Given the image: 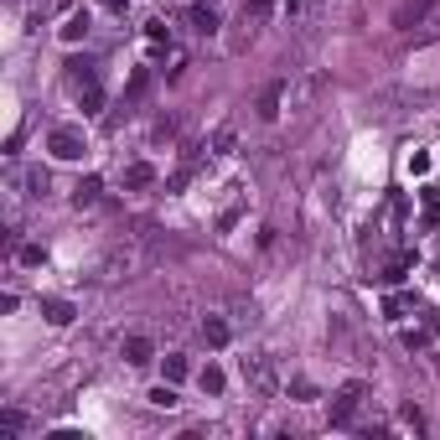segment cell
<instances>
[{
    "label": "cell",
    "mask_w": 440,
    "mask_h": 440,
    "mask_svg": "<svg viewBox=\"0 0 440 440\" xmlns=\"http://www.w3.org/2000/svg\"><path fill=\"white\" fill-rule=\"evenodd\" d=\"M409 177H430V156H425V151L409 156Z\"/></svg>",
    "instance_id": "603a6c76"
},
{
    "label": "cell",
    "mask_w": 440,
    "mask_h": 440,
    "mask_svg": "<svg viewBox=\"0 0 440 440\" xmlns=\"http://www.w3.org/2000/svg\"><path fill=\"white\" fill-rule=\"evenodd\" d=\"M430 6H435V0H399V6H394V26H420Z\"/></svg>",
    "instance_id": "5b68a950"
},
{
    "label": "cell",
    "mask_w": 440,
    "mask_h": 440,
    "mask_svg": "<svg viewBox=\"0 0 440 440\" xmlns=\"http://www.w3.org/2000/svg\"><path fill=\"white\" fill-rule=\"evenodd\" d=\"M404 311H409V301H404V296H389V301H383V316H389V322H399Z\"/></svg>",
    "instance_id": "7402d4cb"
},
{
    "label": "cell",
    "mask_w": 440,
    "mask_h": 440,
    "mask_svg": "<svg viewBox=\"0 0 440 440\" xmlns=\"http://www.w3.org/2000/svg\"><path fill=\"white\" fill-rule=\"evenodd\" d=\"M47 151L57 156V161H83V151H88V135L78 125H57L47 135Z\"/></svg>",
    "instance_id": "3957f363"
},
{
    "label": "cell",
    "mask_w": 440,
    "mask_h": 440,
    "mask_svg": "<svg viewBox=\"0 0 440 440\" xmlns=\"http://www.w3.org/2000/svg\"><path fill=\"white\" fill-rule=\"evenodd\" d=\"M99 192H104V181L99 177H83V181L73 186V202L78 207H93V202H99Z\"/></svg>",
    "instance_id": "7c38bea8"
},
{
    "label": "cell",
    "mask_w": 440,
    "mask_h": 440,
    "mask_svg": "<svg viewBox=\"0 0 440 440\" xmlns=\"http://www.w3.org/2000/svg\"><path fill=\"white\" fill-rule=\"evenodd\" d=\"M57 36H62V42H83V36H88V11H73V16L57 26Z\"/></svg>",
    "instance_id": "30bf717a"
},
{
    "label": "cell",
    "mask_w": 440,
    "mask_h": 440,
    "mask_svg": "<svg viewBox=\"0 0 440 440\" xmlns=\"http://www.w3.org/2000/svg\"><path fill=\"white\" fill-rule=\"evenodd\" d=\"M156 181V166L151 161H135V166H125V186L135 192V186H151Z\"/></svg>",
    "instance_id": "4fadbf2b"
},
{
    "label": "cell",
    "mask_w": 440,
    "mask_h": 440,
    "mask_svg": "<svg viewBox=\"0 0 440 440\" xmlns=\"http://www.w3.org/2000/svg\"><path fill=\"white\" fill-rule=\"evenodd\" d=\"M290 394H296V399H316V389H311L305 378H296V383H290Z\"/></svg>",
    "instance_id": "d4e9b609"
},
{
    "label": "cell",
    "mask_w": 440,
    "mask_h": 440,
    "mask_svg": "<svg viewBox=\"0 0 440 440\" xmlns=\"http://www.w3.org/2000/svg\"><path fill=\"white\" fill-rule=\"evenodd\" d=\"M145 36H151V47H171V32H166L161 21H151V26H145Z\"/></svg>",
    "instance_id": "44dd1931"
},
{
    "label": "cell",
    "mask_w": 440,
    "mask_h": 440,
    "mask_svg": "<svg viewBox=\"0 0 440 440\" xmlns=\"http://www.w3.org/2000/svg\"><path fill=\"white\" fill-rule=\"evenodd\" d=\"M161 373H166V383H181L192 368H186V357H181V352H166V357H161Z\"/></svg>",
    "instance_id": "9a60e30c"
},
{
    "label": "cell",
    "mask_w": 440,
    "mask_h": 440,
    "mask_svg": "<svg viewBox=\"0 0 440 440\" xmlns=\"http://www.w3.org/2000/svg\"><path fill=\"white\" fill-rule=\"evenodd\" d=\"M42 316H47L52 326H68L78 311H73V301H57V296H52V301H42Z\"/></svg>",
    "instance_id": "8fae6325"
},
{
    "label": "cell",
    "mask_w": 440,
    "mask_h": 440,
    "mask_svg": "<svg viewBox=\"0 0 440 440\" xmlns=\"http://www.w3.org/2000/svg\"><path fill=\"white\" fill-rule=\"evenodd\" d=\"M145 83H151V78H145V68H140L135 78H130V99H140V93H145Z\"/></svg>",
    "instance_id": "cb8c5ba5"
},
{
    "label": "cell",
    "mask_w": 440,
    "mask_h": 440,
    "mask_svg": "<svg viewBox=\"0 0 440 440\" xmlns=\"http://www.w3.org/2000/svg\"><path fill=\"white\" fill-rule=\"evenodd\" d=\"M156 357V348H151V337H125V363H135V368H145Z\"/></svg>",
    "instance_id": "9c48e42d"
},
{
    "label": "cell",
    "mask_w": 440,
    "mask_h": 440,
    "mask_svg": "<svg viewBox=\"0 0 440 440\" xmlns=\"http://www.w3.org/2000/svg\"><path fill=\"white\" fill-rule=\"evenodd\" d=\"M228 337H233V331H228V322H223V316H207V322H202V342H207L212 352L228 348Z\"/></svg>",
    "instance_id": "52a82bcc"
},
{
    "label": "cell",
    "mask_w": 440,
    "mask_h": 440,
    "mask_svg": "<svg viewBox=\"0 0 440 440\" xmlns=\"http://www.w3.org/2000/svg\"><path fill=\"white\" fill-rule=\"evenodd\" d=\"M280 99H285V83H264V93H259V119H280Z\"/></svg>",
    "instance_id": "8992f818"
},
{
    "label": "cell",
    "mask_w": 440,
    "mask_h": 440,
    "mask_svg": "<svg viewBox=\"0 0 440 440\" xmlns=\"http://www.w3.org/2000/svg\"><path fill=\"white\" fill-rule=\"evenodd\" d=\"M197 383H202V394H223V383H228V378H223L218 363H207L202 373H197Z\"/></svg>",
    "instance_id": "e0dca14e"
},
{
    "label": "cell",
    "mask_w": 440,
    "mask_h": 440,
    "mask_svg": "<svg viewBox=\"0 0 440 440\" xmlns=\"http://www.w3.org/2000/svg\"><path fill=\"white\" fill-rule=\"evenodd\" d=\"M420 218H425V228H435V223H440V197L430 192V186L420 192Z\"/></svg>",
    "instance_id": "2e32d148"
},
{
    "label": "cell",
    "mask_w": 440,
    "mask_h": 440,
    "mask_svg": "<svg viewBox=\"0 0 440 440\" xmlns=\"http://www.w3.org/2000/svg\"><path fill=\"white\" fill-rule=\"evenodd\" d=\"M16 259L26 264V270H36V264H42V244H21V249H16Z\"/></svg>",
    "instance_id": "ffe728a7"
},
{
    "label": "cell",
    "mask_w": 440,
    "mask_h": 440,
    "mask_svg": "<svg viewBox=\"0 0 440 440\" xmlns=\"http://www.w3.org/2000/svg\"><path fill=\"white\" fill-rule=\"evenodd\" d=\"M270 16H275V0H244V26L249 32H259Z\"/></svg>",
    "instance_id": "ba28073f"
},
{
    "label": "cell",
    "mask_w": 440,
    "mask_h": 440,
    "mask_svg": "<svg viewBox=\"0 0 440 440\" xmlns=\"http://www.w3.org/2000/svg\"><path fill=\"white\" fill-rule=\"evenodd\" d=\"M68 88L83 99V114H99L104 109V88H99V73H93L88 57H68Z\"/></svg>",
    "instance_id": "6da1fadb"
},
{
    "label": "cell",
    "mask_w": 440,
    "mask_h": 440,
    "mask_svg": "<svg viewBox=\"0 0 440 440\" xmlns=\"http://www.w3.org/2000/svg\"><path fill=\"white\" fill-rule=\"evenodd\" d=\"M409 270H415V254H399V259L389 264V270H383V280H389V285H399V280H404Z\"/></svg>",
    "instance_id": "d6986e66"
},
{
    "label": "cell",
    "mask_w": 440,
    "mask_h": 440,
    "mask_svg": "<svg viewBox=\"0 0 440 440\" xmlns=\"http://www.w3.org/2000/svg\"><path fill=\"white\" fill-rule=\"evenodd\" d=\"M192 26H197L202 36H212V32H218V11H212V0H202V6L192 11Z\"/></svg>",
    "instance_id": "5bb4252c"
},
{
    "label": "cell",
    "mask_w": 440,
    "mask_h": 440,
    "mask_svg": "<svg viewBox=\"0 0 440 440\" xmlns=\"http://www.w3.org/2000/svg\"><path fill=\"white\" fill-rule=\"evenodd\" d=\"M305 6H311V0H290V11H305Z\"/></svg>",
    "instance_id": "4316f807"
},
{
    "label": "cell",
    "mask_w": 440,
    "mask_h": 440,
    "mask_svg": "<svg viewBox=\"0 0 440 440\" xmlns=\"http://www.w3.org/2000/svg\"><path fill=\"white\" fill-rule=\"evenodd\" d=\"M244 378L254 383L259 394H275V363L270 357H244Z\"/></svg>",
    "instance_id": "277c9868"
},
{
    "label": "cell",
    "mask_w": 440,
    "mask_h": 440,
    "mask_svg": "<svg viewBox=\"0 0 440 440\" xmlns=\"http://www.w3.org/2000/svg\"><path fill=\"white\" fill-rule=\"evenodd\" d=\"M151 404H156V409H177V404H181V399H177V383H156V389H151Z\"/></svg>",
    "instance_id": "ac0fdd59"
},
{
    "label": "cell",
    "mask_w": 440,
    "mask_h": 440,
    "mask_svg": "<svg viewBox=\"0 0 440 440\" xmlns=\"http://www.w3.org/2000/svg\"><path fill=\"white\" fill-rule=\"evenodd\" d=\"M363 399H368V383H342L337 389V399H331V425H337V430H348V425L357 420V409H363Z\"/></svg>",
    "instance_id": "7a4b0ae2"
},
{
    "label": "cell",
    "mask_w": 440,
    "mask_h": 440,
    "mask_svg": "<svg viewBox=\"0 0 440 440\" xmlns=\"http://www.w3.org/2000/svg\"><path fill=\"white\" fill-rule=\"evenodd\" d=\"M104 6H109V11H125V6H130V0H104Z\"/></svg>",
    "instance_id": "484cf974"
}]
</instances>
